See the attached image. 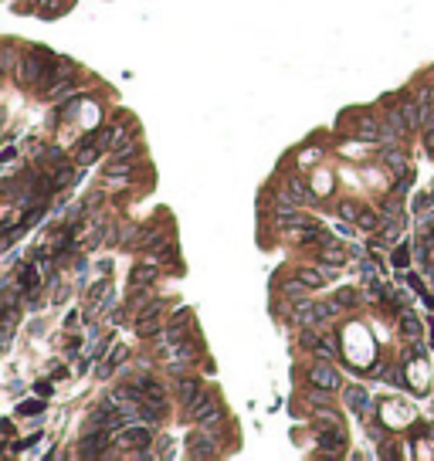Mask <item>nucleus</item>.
<instances>
[{"label":"nucleus","mask_w":434,"mask_h":461,"mask_svg":"<svg viewBox=\"0 0 434 461\" xmlns=\"http://www.w3.org/2000/svg\"><path fill=\"white\" fill-rule=\"evenodd\" d=\"M357 228H363V230H377V228H380V217H377L373 210H363V207H359Z\"/></svg>","instance_id":"nucleus-14"},{"label":"nucleus","mask_w":434,"mask_h":461,"mask_svg":"<svg viewBox=\"0 0 434 461\" xmlns=\"http://www.w3.org/2000/svg\"><path fill=\"white\" fill-rule=\"evenodd\" d=\"M339 214H343L346 221H353V224H357V217H359V207H357V204H343V207H339Z\"/></svg>","instance_id":"nucleus-19"},{"label":"nucleus","mask_w":434,"mask_h":461,"mask_svg":"<svg viewBox=\"0 0 434 461\" xmlns=\"http://www.w3.org/2000/svg\"><path fill=\"white\" fill-rule=\"evenodd\" d=\"M319 251H323V261L326 265H346L350 258H353V248H343V244H336V237L332 241H326V244H319Z\"/></svg>","instance_id":"nucleus-7"},{"label":"nucleus","mask_w":434,"mask_h":461,"mask_svg":"<svg viewBox=\"0 0 434 461\" xmlns=\"http://www.w3.org/2000/svg\"><path fill=\"white\" fill-rule=\"evenodd\" d=\"M132 326H136V333H139V336L160 333V329H163V308L150 306L146 312H139V315H136V322H132Z\"/></svg>","instance_id":"nucleus-4"},{"label":"nucleus","mask_w":434,"mask_h":461,"mask_svg":"<svg viewBox=\"0 0 434 461\" xmlns=\"http://www.w3.org/2000/svg\"><path fill=\"white\" fill-rule=\"evenodd\" d=\"M428 153L434 156V132H431V136H428Z\"/></svg>","instance_id":"nucleus-21"},{"label":"nucleus","mask_w":434,"mask_h":461,"mask_svg":"<svg viewBox=\"0 0 434 461\" xmlns=\"http://www.w3.org/2000/svg\"><path fill=\"white\" fill-rule=\"evenodd\" d=\"M401 329H404V333H408V339H414V343L421 339V322H417V319L410 315V308H408V315L401 319Z\"/></svg>","instance_id":"nucleus-15"},{"label":"nucleus","mask_w":434,"mask_h":461,"mask_svg":"<svg viewBox=\"0 0 434 461\" xmlns=\"http://www.w3.org/2000/svg\"><path fill=\"white\" fill-rule=\"evenodd\" d=\"M177 390H180V400H183V404H194V400H197V397L204 393V386L197 384L194 377H180V380H177Z\"/></svg>","instance_id":"nucleus-12"},{"label":"nucleus","mask_w":434,"mask_h":461,"mask_svg":"<svg viewBox=\"0 0 434 461\" xmlns=\"http://www.w3.org/2000/svg\"><path fill=\"white\" fill-rule=\"evenodd\" d=\"M41 410H45V404H41V400H27V404H21V407H17V414H41Z\"/></svg>","instance_id":"nucleus-18"},{"label":"nucleus","mask_w":434,"mask_h":461,"mask_svg":"<svg viewBox=\"0 0 434 461\" xmlns=\"http://www.w3.org/2000/svg\"><path fill=\"white\" fill-rule=\"evenodd\" d=\"M309 384L323 386V390H339V386H343V377L332 370L330 363H312V366H309Z\"/></svg>","instance_id":"nucleus-3"},{"label":"nucleus","mask_w":434,"mask_h":461,"mask_svg":"<svg viewBox=\"0 0 434 461\" xmlns=\"http://www.w3.org/2000/svg\"><path fill=\"white\" fill-rule=\"evenodd\" d=\"M380 129H383V119H370V116H357L353 119V132L359 139H377L380 143Z\"/></svg>","instance_id":"nucleus-10"},{"label":"nucleus","mask_w":434,"mask_h":461,"mask_svg":"<svg viewBox=\"0 0 434 461\" xmlns=\"http://www.w3.org/2000/svg\"><path fill=\"white\" fill-rule=\"evenodd\" d=\"M431 346H434V333H431Z\"/></svg>","instance_id":"nucleus-22"},{"label":"nucleus","mask_w":434,"mask_h":461,"mask_svg":"<svg viewBox=\"0 0 434 461\" xmlns=\"http://www.w3.org/2000/svg\"><path fill=\"white\" fill-rule=\"evenodd\" d=\"M380 214L387 221H401L404 217V204H401V197H387L380 204Z\"/></svg>","instance_id":"nucleus-13"},{"label":"nucleus","mask_w":434,"mask_h":461,"mask_svg":"<svg viewBox=\"0 0 434 461\" xmlns=\"http://www.w3.org/2000/svg\"><path fill=\"white\" fill-rule=\"evenodd\" d=\"M343 400H346V407L353 410L357 417H363V414L370 410V393H366L363 386H346V390H343Z\"/></svg>","instance_id":"nucleus-6"},{"label":"nucleus","mask_w":434,"mask_h":461,"mask_svg":"<svg viewBox=\"0 0 434 461\" xmlns=\"http://www.w3.org/2000/svg\"><path fill=\"white\" fill-rule=\"evenodd\" d=\"M102 153H105V150L99 146V139H95V136H85V139L78 143V150H75V163L88 166V163H95Z\"/></svg>","instance_id":"nucleus-8"},{"label":"nucleus","mask_w":434,"mask_h":461,"mask_svg":"<svg viewBox=\"0 0 434 461\" xmlns=\"http://www.w3.org/2000/svg\"><path fill=\"white\" fill-rule=\"evenodd\" d=\"M353 299H357V295H353V288H339V292L332 295V306H336V308L353 306Z\"/></svg>","instance_id":"nucleus-16"},{"label":"nucleus","mask_w":434,"mask_h":461,"mask_svg":"<svg viewBox=\"0 0 434 461\" xmlns=\"http://www.w3.org/2000/svg\"><path fill=\"white\" fill-rule=\"evenodd\" d=\"M394 265H397V268H404V265H410V248H408V244H401V248L394 251Z\"/></svg>","instance_id":"nucleus-17"},{"label":"nucleus","mask_w":434,"mask_h":461,"mask_svg":"<svg viewBox=\"0 0 434 461\" xmlns=\"http://www.w3.org/2000/svg\"><path fill=\"white\" fill-rule=\"evenodd\" d=\"M380 163H387V166H390V170H394L397 177L410 173V166H408V153H404L401 146H394V143H390V146H387V150L380 153Z\"/></svg>","instance_id":"nucleus-5"},{"label":"nucleus","mask_w":434,"mask_h":461,"mask_svg":"<svg viewBox=\"0 0 434 461\" xmlns=\"http://www.w3.org/2000/svg\"><path fill=\"white\" fill-rule=\"evenodd\" d=\"M38 393L41 397H52V384H38Z\"/></svg>","instance_id":"nucleus-20"},{"label":"nucleus","mask_w":434,"mask_h":461,"mask_svg":"<svg viewBox=\"0 0 434 461\" xmlns=\"http://www.w3.org/2000/svg\"><path fill=\"white\" fill-rule=\"evenodd\" d=\"M187 455H190V458H217V441L210 437L207 428L197 424V431L187 437Z\"/></svg>","instance_id":"nucleus-1"},{"label":"nucleus","mask_w":434,"mask_h":461,"mask_svg":"<svg viewBox=\"0 0 434 461\" xmlns=\"http://www.w3.org/2000/svg\"><path fill=\"white\" fill-rule=\"evenodd\" d=\"M160 258H143V261H136L132 265V272H129V285H136V288H146V285H153L160 279Z\"/></svg>","instance_id":"nucleus-2"},{"label":"nucleus","mask_w":434,"mask_h":461,"mask_svg":"<svg viewBox=\"0 0 434 461\" xmlns=\"http://www.w3.org/2000/svg\"><path fill=\"white\" fill-rule=\"evenodd\" d=\"M380 410L383 414H394V417H387V424H410V421H414V410L404 407V404H397V400H387Z\"/></svg>","instance_id":"nucleus-11"},{"label":"nucleus","mask_w":434,"mask_h":461,"mask_svg":"<svg viewBox=\"0 0 434 461\" xmlns=\"http://www.w3.org/2000/svg\"><path fill=\"white\" fill-rule=\"evenodd\" d=\"M126 357H129L126 346H116V350H112V357H102V359H99V366H95V377H99V380L112 377V373L119 370V363H123Z\"/></svg>","instance_id":"nucleus-9"}]
</instances>
